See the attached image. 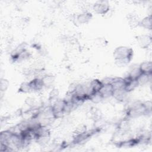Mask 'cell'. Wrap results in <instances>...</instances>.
I'll return each instance as SVG.
<instances>
[{"label": "cell", "mask_w": 152, "mask_h": 152, "mask_svg": "<svg viewBox=\"0 0 152 152\" xmlns=\"http://www.w3.org/2000/svg\"><path fill=\"white\" fill-rule=\"evenodd\" d=\"M133 52V50L129 47L119 46L116 48L113 52L115 64L119 67L127 65L132 58Z\"/></svg>", "instance_id": "1"}, {"label": "cell", "mask_w": 152, "mask_h": 152, "mask_svg": "<svg viewBox=\"0 0 152 152\" xmlns=\"http://www.w3.org/2000/svg\"><path fill=\"white\" fill-rule=\"evenodd\" d=\"M93 10L97 14H106L109 10V5L107 1H98L94 4Z\"/></svg>", "instance_id": "2"}, {"label": "cell", "mask_w": 152, "mask_h": 152, "mask_svg": "<svg viewBox=\"0 0 152 152\" xmlns=\"http://www.w3.org/2000/svg\"><path fill=\"white\" fill-rule=\"evenodd\" d=\"M137 41L139 46L143 49L148 48L151 43V37L148 35L142 34L137 37Z\"/></svg>", "instance_id": "3"}, {"label": "cell", "mask_w": 152, "mask_h": 152, "mask_svg": "<svg viewBox=\"0 0 152 152\" xmlns=\"http://www.w3.org/2000/svg\"><path fill=\"white\" fill-rule=\"evenodd\" d=\"M114 89L111 84H103L102 87L99 90L103 98H107L112 96Z\"/></svg>", "instance_id": "4"}, {"label": "cell", "mask_w": 152, "mask_h": 152, "mask_svg": "<svg viewBox=\"0 0 152 152\" xmlns=\"http://www.w3.org/2000/svg\"><path fill=\"white\" fill-rule=\"evenodd\" d=\"M111 84L114 90H120L125 88L126 83L124 78L121 77H115L112 78Z\"/></svg>", "instance_id": "5"}, {"label": "cell", "mask_w": 152, "mask_h": 152, "mask_svg": "<svg viewBox=\"0 0 152 152\" xmlns=\"http://www.w3.org/2000/svg\"><path fill=\"white\" fill-rule=\"evenodd\" d=\"M28 83L31 91L40 90L44 87L42 78H36Z\"/></svg>", "instance_id": "6"}, {"label": "cell", "mask_w": 152, "mask_h": 152, "mask_svg": "<svg viewBox=\"0 0 152 152\" xmlns=\"http://www.w3.org/2000/svg\"><path fill=\"white\" fill-rule=\"evenodd\" d=\"M92 18V15L88 12H84L77 16V21L80 24L88 23Z\"/></svg>", "instance_id": "7"}, {"label": "cell", "mask_w": 152, "mask_h": 152, "mask_svg": "<svg viewBox=\"0 0 152 152\" xmlns=\"http://www.w3.org/2000/svg\"><path fill=\"white\" fill-rule=\"evenodd\" d=\"M127 20L129 26L131 28L137 27L139 26L140 20H138V17L134 14H129L127 15Z\"/></svg>", "instance_id": "8"}, {"label": "cell", "mask_w": 152, "mask_h": 152, "mask_svg": "<svg viewBox=\"0 0 152 152\" xmlns=\"http://www.w3.org/2000/svg\"><path fill=\"white\" fill-rule=\"evenodd\" d=\"M128 92L125 90V89H120V90H114L112 96L113 97L119 100L123 101L125 99Z\"/></svg>", "instance_id": "9"}, {"label": "cell", "mask_w": 152, "mask_h": 152, "mask_svg": "<svg viewBox=\"0 0 152 152\" xmlns=\"http://www.w3.org/2000/svg\"><path fill=\"white\" fill-rule=\"evenodd\" d=\"M139 68L142 73L151 74V71H152L151 62L147 61V62H144L141 63L139 66Z\"/></svg>", "instance_id": "10"}, {"label": "cell", "mask_w": 152, "mask_h": 152, "mask_svg": "<svg viewBox=\"0 0 152 152\" xmlns=\"http://www.w3.org/2000/svg\"><path fill=\"white\" fill-rule=\"evenodd\" d=\"M42 80L44 87H49L53 84L55 80V78L53 75H45L42 78Z\"/></svg>", "instance_id": "11"}, {"label": "cell", "mask_w": 152, "mask_h": 152, "mask_svg": "<svg viewBox=\"0 0 152 152\" xmlns=\"http://www.w3.org/2000/svg\"><path fill=\"white\" fill-rule=\"evenodd\" d=\"M151 74H144L142 73L137 79L138 85H144L150 81Z\"/></svg>", "instance_id": "12"}, {"label": "cell", "mask_w": 152, "mask_h": 152, "mask_svg": "<svg viewBox=\"0 0 152 152\" xmlns=\"http://www.w3.org/2000/svg\"><path fill=\"white\" fill-rule=\"evenodd\" d=\"M139 26L146 28V29H151V15H148L144 18L141 21H140Z\"/></svg>", "instance_id": "13"}, {"label": "cell", "mask_w": 152, "mask_h": 152, "mask_svg": "<svg viewBox=\"0 0 152 152\" xmlns=\"http://www.w3.org/2000/svg\"><path fill=\"white\" fill-rule=\"evenodd\" d=\"M89 99L94 103H98L100 102L103 98L99 91L94 92L91 94L89 96Z\"/></svg>", "instance_id": "14"}, {"label": "cell", "mask_w": 152, "mask_h": 152, "mask_svg": "<svg viewBox=\"0 0 152 152\" xmlns=\"http://www.w3.org/2000/svg\"><path fill=\"white\" fill-rule=\"evenodd\" d=\"M31 88L28 82H24L18 88V92L21 93H28L31 91Z\"/></svg>", "instance_id": "15"}, {"label": "cell", "mask_w": 152, "mask_h": 152, "mask_svg": "<svg viewBox=\"0 0 152 152\" xmlns=\"http://www.w3.org/2000/svg\"><path fill=\"white\" fill-rule=\"evenodd\" d=\"M9 85V82L5 78H1V84H0V89L1 91H5L8 87Z\"/></svg>", "instance_id": "16"}, {"label": "cell", "mask_w": 152, "mask_h": 152, "mask_svg": "<svg viewBox=\"0 0 152 152\" xmlns=\"http://www.w3.org/2000/svg\"><path fill=\"white\" fill-rule=\"evenodd\" d=\"M75 131H76V133H75L76 135H79V134H83L86 131V126L83 125H80L78 127H77L76 128Z\"/></svg>", "instance_id": "17"}, {"label": "cell", "mask_w": 152, "mask_h": 152, "mask_svg": "<svg viewBox=\"0 0 152 152\" xmlns=\"http://www.w3.org/2000/svg\"><path fill=\"white\" fill-rule=\"evenodd\" d=\"M58 91L56 89H53L50 93V100H55L58 96Z\"/></svg>", "instance_id": "18"}]
</instances>
